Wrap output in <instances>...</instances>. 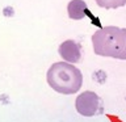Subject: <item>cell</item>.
Wrapping results in <instances>:
<instances>
[{"label": "cell", "mask_w": 126, "mask_h": 122, "mask_svg": "<svg viewBox=\"0 0 126 122\" xmlns=\"http://www.w3.org/2000/svg\"><path fill=\"white\" fill-rule=\"evenodd\" d=\"M94 54L126 61V29L118 26L100 28L92 35Z\"/></svg>", "instance_id": "cell-1"}, {"label": "cell", "mask_w": 126, "mask_h": 122, "mask_svg": "<svg viewBox=\"0 0 126 122\" xmlns=\"http://www.w3.org/2000/svg\"><path fill=\"white\" fill-rule=\"evenodd\" d=\"M47 83L55 92L63 94L76 93L81 88V71L74 64L66 62H57L47 71Z\"/></svg>", "instance_id": "cell-2"}, {"label": "cell", "mask_w": 126, "mask_h": 122, "mask_svg": "<svg viewBox=\"0 0 126 122\" xmlns=\"http://www.w3.org/2000/svg\"><path fill=\"white\" fill-rule=\"evenodd\" d=\"M75 106H76V110L79 114L85 116V117H92L98 113V109H100V97L94 92L87 91V92H83L81 94L78 96Z\"/></svg>", "instance_id": "cell-3"}, {"label": "cell", "mask_w": 126, "mask_h": 122, "mask_svg": "<svg viewBox=\"0 0 126 122\" xmlns=\"http://www.w3.org/2000/svg\"><path fill=\"white\" fill-rule=\"evenodd\" d=\"M59 55L64 59L66 63H78L81 58L80 53V46L72 39H67V41L62 42L59 46Z\"/></svg>", "instance_id": "cell-4"}, {"label": "cell", "mask_w": 126, "mask_h": 122, "mask_svg": "<svg viewBox=\"0 0 126 122\" xmlns=\"http://www.w3.org/2000/svg\"><path fill=\"white\" fill-rule=\"evenodd\" d=\"M67 12H68L70 18L72 20H80L89 15L88 7L84 0H71L67 7Z\"/></svg>", "instance_id": "cell-5"}, {"label": "cell", "mask_w": 126, "mask_h": 122, "mask_svg": "<svg viewBox=\"0 0 126 122\" xmlns=\"http://www.w3.org/2000/svg\"><path fill=\"white\" fill-rule=\"evenodd\" d=\"M96 4L101 8H120L126 4V0H94Z\"/></svg>", "instance_id": "cell-6"}]
</instances>
